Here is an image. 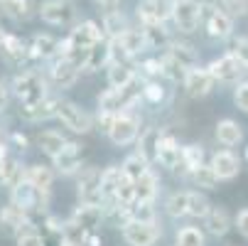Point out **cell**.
<instances>
[{
    "label": "cell",
    "instance_id": "38",
    "mask_svg": "<svg viewBox=\"0 0 248 246\" xmlns=\"http://www.w3.org/2000/svg\"><path fill=\"white\" fill-rule=\"evenodd\" d=\"M121 172H123V170H121ZM133 202H135V180H130L128 175H121V182H118L113 204H118V207H130Z\"/></svg>",
    "mask_w": 248,
    "mask_h": 246
},
{
    "label": "cell",
    "instance_id": "31",
    "mask_svg": "<svg viewBox=\"0 0 248 246\" xmlns=\"http://www.w3.org/2000/svg\"><path fill=\"white\" fill-rule=\"evenodd\" d=\"M189 195L192 190H182V192H172L165 202V212L172 219H180V217H189Z\"/></svg>",
    "mask_w": 248,
    "mask_h": 246
},
{
    "label": "cell",
    "instance_id": "24",
    "mask_svg": "<svg viewBox=\"0 0 248 246\" xmlns=\"http://www.w3.org/2000/svg\"><path fill=\"white\" fill-rule=\"evenodd\" d=\"M25 180L32 187H37L40 192L49 195L52 192V185H54V170L47 167V165H30L25 170Z\"/></svg>",
    "mask_w": 248,
    "mask_h": 246
},
{
    "label": "cell",
    "instance_id": "9",
    "mask_svg": "<svg viewBox=\"0 0 248 246\" xmlns=\"http://www.w3.org/2000/svg\"><path fill=\"white\" fill-rule=\"evenodd\" d=\"M79 199H81V204L103 207V195H101V170H98V167H86V170L79 172Z\"/></svg>",
    "mask_w": 248,
    "mask_h": 246
},
{
    "label": "cell",
    "instance_id": "39",
    "mask_svg": "<svg viewBox=\"0 0 248 246\" xmlns=\"http://www.w3.org/2000/svg\"><path fill=\"white\" fill-rule=\"evenodd\" d=\"M0 8H3V13L13 20H27L32 3L30 0H0Z\"/></svg>",
    "mask_w": 248,
    "mask_h": 246
},
{
    "label": "cell",
    "instance_id": "35",
    "mask_svg": "<svg viewBox=\"0 0 248 246\" xmlns=\"http://www.w3.org/2000/svg\"><path fill=\"white\" fill-rule=\"evenodd\" d=\"M37 143H40V148H42V153H45V155L57 158V155L62 153V148L69 143V140H66L59 131H45V133H40Z\"/></svg>",
    "mask_w": 248,
    "mask_h": 246
},
{
    "label": "cell",
    "instance_id": "10",
    "mask_svg": "<svg viewBox=\"0 0 248 246\" xmlns=\"http://www.w3.org/2000/svg\"><path fill=\"white\" fill-rule=\"evenodd\" d=\"M182 84H185V91H187L192 98H202V96L211 94L217 79L211 77L209 66H194V69H189V72L185 74Z\"/></svg>",
    "mask_w": 248,
    "mask_h": 246
},
{
    "label": "cell",
    "instance_id": "22",
    "mask_svg": "<svg viewBox=\"0 0 248 246\" xmlns=\"http://www.w3.org/2000/svg\"><path fill=\"white\" fill-rule=\"evenodd\" d=\"M103 207H93V204H79L72 214V222L77 227H81L84 231H96V227L103 219Z\"/></svg>",
    "mask_w": 248,
    "mask_h": 246
},
{
    "label": "cell",
    "instance_id": "49",
    "mask_svg": "<svg viewBox=\"0 0 248 246\" xmlns=\"http://www.w3.org/2000/svg\"><path fill=\"white\" fill-rule=\"evenodd\" d=\"M17 246H47V244L34 229H27V231H22L17 236Z\"/></svg>",
    "mask_w": 248,
    "mask_h": 246
},
{
    "label": "cell",
    "instance_id": "40",
    "mask_svg": "<svg viewBox=\"0 0 248 246\" xmlns=\"http://www.w3.org/2000/svg\"><path fill=\"white\" fill-rule=\"evenodd\" d=\"M192 180H194V185H197V187H204V190H214V187L219 185L217 172L211 170V165H209V163L199 165V167L192 172Z\"/></svg>",
    "mask_w": 248,
    "mask_h": 246
},
{
    "label": "cell",
    "instance_id": "4",
    "mask_svg": "<svg viewBox=\"0 0 248 246\" xmlns=\"http://www.w3.org/2000/svg\"><path fill=\"white\" fill-rule=\"evenodd\" d=\"M57 121H62L64 128H69L77 135H86L93 131V118L89 111H84L79 103L69 101V98H62L59 101V109H57Z\"/></svg>",
    "mask_w": 248,
    "mask_h": 246
},
{
    "label": "cell",
    "instance_id": "1",
    "mask_svg": "<svg viewBox=\"0 0 248 246\" xmlns=\"http://www.w3.org/2000/svg\"><path fill=\"white\" fill-rule=\"evenodd\" d=\"M143 79H135L133 84L123 86V89H106L101 96H98V111H106V114H123L128 109L135 106V101L143 96Z\"/></svg>",
    "mask_w": 248,
    "mask_h": 246
},
{
    "label": "cell",
    "instance_id": "5",
    "mask_svg": "<svg viewBox=\"0 0 248 246\" xmlns=\"http://www.w3.org/2000/svg\"><path fill=\"white\" fill-rule=\"evenodd\" d=\"M106 135L111 138L113 146H130L140 138V118L130 111H123L113 118V126Z\"/></svg>",
    "mask_w": 248,
    "mask_h": 246
},
{
    "label": "cell",
    "instance_id": "12",
    "mask_svg": "<svg viewBox=\"0 0 248 246\" xmlns=\"http://www.w3.org/2000/svg\"><path fill=\"white\" fill-rule=\"evenodd\" d=\"M79 72L81 69L72 62V59H66V57H57L52 62V69H49V79L57 89H72L79 79Z\"/></svg>",
    "mask_w": 248,
    "mask_h": 246
},
{
    "label": "cell",
    "instance_id": "30",
    "mask_svg": "<svg viewBox=\"0 0 248 246\" xmlns=\"http://www.w3.org/2000/svg\"><path fill=\"white\" fill-rule=\"evenodd\" d=\"M204 227L209 234H214V236H224L229 229H231V217L226 209L221 207H211V212L204 217Z\"/></svg>",
    "mask_w": 248,
    "mask_h": 246
},
{
    "label": "cell",
    "instance_id": "17",
    "mask_svg": "<svg viewBox=\"0 0 248 246\" xmlns=\"http://www.w3.org/2000/svg\"><path fill=\"white\" fill-rule=\"evenodd\" d=\"M209 165H211V170L217 172L219 180H233L238 175V170H241V160L231 150H217L214 155H211Z\"/></svg>",
    "mask_w": 248,
    "mask_h": 246
},
{
    "label": "cell",
    "instance_id": "8",
    "mask_svg": "<svg viewBox=\"0 0 248 246\" xmlns=\"http://www.w3.org/2000/svg\"><path fill=\"white\" fill-rule=\"evenodd\" d=\"M172 22L180 32H194L202 20H199V3L197 0H174L172 3Z\"/></svg>",
    "mask_w": 248,
    "mask_h": 246
},
{
    "label": "cell",
    "instance_id": "58",
    "mask_svg": "<svg viewBox=\"0 0 248 246\" xmlns=\"http://www.w3.org/2000/svg\"><path fill=\"white\" fill-rule=\"evenodd\" d=\"M246 160H248V150H246Z\"/></svg>",
    "mask_w": 248,
    "mask_h": 246
},
{
    "label": "cell",
    "instance_id": "57",
    "mask_svg": "<svg viewBox=\"0 0 248 246\" xmlns=\"http://www.w3.org/2000/svg\"><path fill=\"white\" fill-rule=\"evenodd\" d=\"M3 140H5V138H3V133H0V143H3Z\"/></svg>",
    "mask_w": 248,
    "mask_h": 246
},
{
    "label": "cell",
    "instance_id": "41",
    "mask_svg": "<svg viewBox=\"0 0 248 246\" xmlns=\"http://www.w3.org/2000/svg\"><path fill=\"white\" fill-rule=\"evenodd\" d=\"M128 212H130V219L135 222H157L155 202H133L128 207Z\"/></svg>",
    "mask_w": 248,
    "mask_h": 246
},
{
    "label": "cell",
    "instance_id": "25",
    "mask_svg": "<svg viewBox=\"0 0 248 246\" xmlns=\"http://www.w3.org/2000/svg\"><path fill=\"white\" fill-rule=\"evenodd\" d=\"M140 30H143V34H145L148 49H167L172 45L170 30L165 27V22H145Z\"/></svg>",
    "mask_w": 248,
    "mask_h": 246
},
{
    "label": "cell",
    "instance_id": "28",
    "mask_svg": "<svg viewBox=\"0 0 248 246\" xmlns=\"http://www.w3.org/2000/svg\"><path fill=\"white\" fill-rule=\"evenodd\" d=\"M121 167L118 165H108L103 172H101V195H103V207L106 204H113V197H116V190H118V182H121Z\"/></svg>",
    "mask_w": 248,
    "mask_h": 246
},
{
    "label": "cell",
    "instance_id": "52",
    "mask_svg": "<svg viewBox=\"0 0 248 246\" xmlns=\"http://www.w3.org/2000/svg\"><path fill=\"white\" fill-rule=\"evenodd\" d=\"M96 5L103 10V15L106 13H116L118 8H121V0H96Z\"/></svg>",
    "mask_w": 248,
    "mask_h": 246
},
{
    "label": "cell",
    "instance_id": "53",
    "mask_svg": "<svg viewBox=\"0 0 248 246\" xmlns=\"http://www.w3.org/2000/svg\"><path fill=\"white\" fill-rule=\"evenodd\" d=\"M5 106H8V86H5L3 79H0V114L5 111Z\"/></svg>",
    "mask_w": 248,
    "mask_h": 246
},
{
    "label": "cell",
    "instance_id": "48",
    "mask_svg": "<svg viewBox=\"0 0 248 246\" xmlns=\"http://www.w3.org/2000/svg\"><path fill=\"white\" fill-rule=\"evenodd\" d=\"M233 101H236V106L241 111L248 114V82H238L233 86Z\"/></svg>",
    "mask_w": 248,
    "mask_h": 246
},
{
    "label": "cell",
    "instance_id": "21",
    "mask_svg": "<svg viewBox=\"0 0 248 246\" xmlns=\"http://www.w3.org/2000/svg\"><path fill=\"white\" fill-rule=\"evenodd\" d=\"M108 86L111 89H123L128 84H133L138 79V72H135V64L133 62H111L108 64Z\"/></svg>",
    "mask_w": 248,
    "mask_h": 246
},
{
    "label": "cell",
    "instance_id": "19",
    "mask_svg": "<svg viewBox=\"0 0 248 246\" xmlns=\"http://www.w3.org/2000/svg\"><path fill=\"white\" fill-rule=\"evenodd\" d=\"M177 66L182 69V72L187 74L189 69H194V66H199V57H197V49L192 47V45H187V42H172L170 47H167V52H165Z\"/></svg>",
    "mask_w": 248,
    "mask_h": 246
},
{
    "label": "cell",
    "instance_id": "7",
    "mask_svg": "<svg viewBox=\"0 0 248 246\" xmlns=\"http://www.w3.org/2000/svg\"><path fill=\"white\" fill-rule=\"evenodd\" d=\"M40 17L47 25H57V27L74 25L77 5L72 3V0H45V3L40 5Z\"/></svg>",
    "mask_w": 248,
    "mask_h": 246
},
{
    "label": "cell",
    "instance_id": "37",
    "mask_svg": "<svg viewBox=\"0 0 248 246\" xmlns=\"http://www.w3.org/2000/svg\"><path fill=\"white\" fill-rule=\"evenodd\" d=\"M199 165H204V148L197 146V143L182 146V163H180V167H182L187 175H192ZM180 167H177V170H180Z\"/></svg>",
    "mask_w": 248,
    "mask_h": 246
},
{
    "label": "cell",
    "instance_id": "20",
    "mask_svg": "<svg viewBox=\"0 0 248 246\" xmlns=\"http://www.w3.org/2000/svg\"><path fill=\"white\" fill-rule=\"evenodd\" d=\"M59 54V40L52 34H34L30 42V59H57Z\"/></svg>",
    "mask_w": 248,
    "mask_h": 246
},
{
    "label": "cell",
    "instance_id": "16",
    "mask_svg": "<svg viewBox=\"0 0 248 246\" xmlns=\"http://www.w3.org/2000/svg\"><path fill=\"white\" fill-rule=\"evenodd\" d=\"M172 3L174 0H143L138 5V17L145 22H167L172 20Z\"/></svg>",
    "mask_w": 248,
    "mask_h": 246
},
{
    "label": "cell",
    "instance_id": "34",
    "mask_svg": "<svg viewBox=\"0 0 248 246\" xmlns=\"http://www.w3.org/2000/svg\"><path fill=\"white\" fill-rule=\"evenodd\" d=\"M101 30H103V34H106V40H116V37H121V34L128 30L125 15H123L121 10H116V13H106L103 20H101Z\"/></svg>",
    "mask_w": 248,
    "mask_h": 246
},
{
    "label": "cell",
    "instance_id": "43",
    "mask_svg": "<svg viewBox=\"0 0 248 246\" xmlns=\"http://www.w3.org/2000/svg\"><path fill=\"white\" fill-rule=\"evenodd\" d=\"M211 212V202L206 199V195L202 192H192L189 195V217L194 219H204Z\"/></svg>",
    "mask_w": 248,
    "mask_h": 246
},
{
    "label": "cell",
    "instance_id": "59",
    "mask_svg": "<svg viewBox=\"0 0 248 246\" xmlns=\"http://www.w3.org/2000/svg\"><path fill=\"white\" fill-rule=\"evenodd\" d=\"M174 246H177V244H174Z\"/></svg>",
    "mask_w": 248,
    "mask_h": 246
},
{
    "label": "cell",
    "instance_id": "33",
    "mask_svg": "<svg viewBox=\"0 0 248 246\" xmlns=\"http://www.w3.org/2000/svg\"><path fill=\"white\" fill-rule=\"evenodd\" d=\"M157 187H160L157 175H155L153 170H148L143 178L135 182V202H155Z\"/></svg>",
    "mask_w": 248,
    "mask_h": 246
},
{
    "label": "cell",
    "instance_id": "56",
    "mask_svg": "<svg viewBox=\"0 0 248 246\" xmlns=\"http://www.w3.org/2000/svg\"><path fill=\"white\" fill-rule=\"evenodd\" d=\"M62 246H81V244H72V241H62Z\"/></svg>",
    "mask_w": 248,
    "mask_h": 246
},
{
    "label": "cell",
    "instance_id": "47",
    "mask_svg": "<svg viewBox=\"0 0 248 246\" xmlns=\"http://www.w3.org/2000/svg\"><path fill=\"white\" fill-rule=\"evenodd\" d=\"M221 8L231 17H243L248 13V0H221Z\"/></svg>",
    "mask_w": 248,
    "mask_h": 246
},
{
    "label": "cell",
    "instance_id": "42",
    "mask_svg": "<svg viewBox=\"0 0 248 246\" xmlns=\"http://www.w3.org/2000/svg\"><path fill=\"white\" fill-rule=\"evenodd\" d=\"M177 246H206V239L202 229L197 227H182L177 231Z\"/></svg>",
    "mask_w": 248,
    "mask_h": 246
},
{
    "label": "cell",
    "instance_id": "46",
    "mask_svg": "<svg viewBox=\"0 0 248 246\" xmlns=\"http://www.w3.org/2000/svg\"><path fill=\"white\" fill-rule=\"evenodd\" d=\"M246 69H248V37H236L233 42H231V49H229Z\"/></svg>",
    "mask_w": 248,
    "mask_h": 246
},
{
    "label": "cell",
    "instance_id": "26",
    "mask_svg": "<svg viewBox=\"0 0 248 246\" xmlns=\"http://www.w3.org/2000/svg\"><path fill=\"white\" fill-rule=\"evenodd\" d=\"M111 64V45L108 40H101L98 45H93L86 52V62H84V72H98V69Z\"/></svg>",
    "mask_w": 248,
    "mask_h": 246
},
{
    "label": "cell",
    "instance_id": "29",
    "mask_svg": "<svg viewBox=\"0 0 248 246\" xmlns=\"http://www.w3.org/2000/svg\"><path fill=\"white\" fill-rule=\"evenodd\" d=\"M0 52H3L10 62H15V64L30 59V45L25 40H20L17 34H5L3 45H0Z\"/></svg>",
    "mask_w": 248,
    "mask_h": 246
},
{
    "label": "cell",
    "instance_id": "14",
    "mask_svg": "<svg viewBox=\"0 0 248 246\" xmlns=\"http://www.w3.org/2000/svg\"><path fill=\"white\" fill-rule=\"evenodd\" d=\"M59 96H47L32 106H20V116L30 123H40V121H49V118H57V109H59Z\"/></svg>",
    "mask_w": 248,
    "mask_h": 246
},
{
    "label": "cell",
    "instance_id": "18",
    "mask_svg": "<svg viewBox=\"0 0 248 246\" xmlns=\"http://www.w3.org/2000/svg\"><path fill=\"white\" fill-rule=\"evenodd\" d=\"M52 165L57 167V172L62 175H74L81 170V146L79 143H69L62 148V153L57 158H52Z\"/></svg>",
    "mask_w": 248,
    "mask_h": 246
},
{
    "label": "cell",
    "instance_id": "36",
    "mask_svg": "<svg viewBox=\"0 0 248 246\" xmlns=\"http://www.w3.org/2000/svg\"><path fill=\"white\" fill-rule=\"evenodd\" d=\"M160 135H162L160 128H148L145 133H140V138H138V150L143 153L150 163L157 160V143H160Z\"/></svg>",
    "mask_w": 248,
    "mask_h": 246
},
{
    "label": "cell",
    "instance_id": "55",
    "mask_svg": "<svg viewBox=\"0 0 248 246\" xmlns=\"http://www.w3.org/2000/svg\"><path fill=\"white\" fill-rule=\"evenodd\" d=\"M5 34H8V32H5L3 27H0V45H3V40H5Z\"/></svg>",
    "mask_w": 248,
    "mask_h": 246
},
{
    "label": "cell",
    "instance_id": "2",
    "mask_svg": "<svg viewBox=\"0 0 248 246\" xmlns=\"http://www.w3.org/2000/svg\"><path fill=\"white\" fill-rule=\"evenodd\" d=\"M13 94L17 96L20 106H32V103L47 98V96H49V89H47L45 74L32 72V69L17 74V77L13 79Z\"/></svg>",
    "mask_w": 248,
    "mask_h": 246
},
{
    "label": "cell",
    "instance_id": "51",
    "mask_svg": "<svg viewBox=\"0 0 248 246\" xmlns=\"http://www.w3.org/2000/svg\"><path fill=\"white\" fill-rule=\"evenodd\" d=\"M236 229L248 239V209H241V212H238V217H236Z\"/></svg>",
    "mask_w": 248,
    "mask_h": 246
},
{
    "label": "cell",
    "instance_id": "45",
    "mask_svg": "<svg viewBox=\"0 0 248 246\" xmlns=\"http://www.w3.org/2000/svg\"><path fill=\"white\" fill-rule=\"evenodd\" d=\"M143 98H148L150 103H160L165 98V86L160 82H145L143 84Z\"/></svg>",
    "mask_w": 248,
    "mask_h": 246
},
{
    "label": "cell",
    "instance_id": "13",
    "mask_svg": "<svg viewBox=\"0 0 248 246\" xmlns=\"http://www.w3.org/2000/svg\"><path fill=\"white\" fill-rule=\"evenodd\" d=\"M209 72L217 82H238V77L246 72V66L231 52H226L224 57H219V59H214L209 64Z\"/></svg>",
    "mask_w": 248,
    "mask_h": 246
},
{
    "label": "cell",
    "instance_id": "23",
    "mask_svg": "<svg viewBox=\"0 0 248 246\" xmlns=\"http://www.w3.org/2000/svg\"><path fill=\"white\" fill-rule=\"evenodd\" d=\"M25 180V167H22V163L15 158V155H5V158H0V182L3 185H8L10 190L15 187V185H20Z\"/></svg>",
    "mask_w": 248,
    "mask_h": 246
},
{
    "label": "cell",
    "instance_id": "50",
    "mask_svg": "<svg viewBox=\"0 0 248 246\" xmlns=\"http://www.w3.org/2000/svg\"><path fill=\"white\" fill-rule=\"evenodd\" d=\"M5 143H8V148H17V150H25V148H27V138H25L22 133H10Z\"/></svg>",
    "mask_w": 248,
    "mask_h": 246
},
{
    "label": "cell",
    "instance_id": "6",
    "mask_svg": "<svg viewBox=\"0 0 248 246\" xmlns=\"http://www.w3.org/2000/svg\"><path fill=\"white\" fill-rule=\"evenodd\" d=\"M162 229L157 222H125L123 224V239L128 246H155Z\"/></svg>",
    "mask_w": 248,
    "mask_h": 246
},
{
    "label": "cell",
    "instance_id": "54",
    "mask_svg": "<svg viewBox=\"0 0 248 246\" xmlns=\"http://www.w3.org/2000/svg\"><path fill=\"white\" fill-rule=\"evenodd\" d=\"M81 246H101V236L96 234V231H89L86 234V239H84V244Z\"/></svg>",
    "mask_w": 248,
    "mask_h": 246
},
{
    "label": "cell",
    "instance_id": "32",
    "mask_svg": "<svg viewBox=\"0 0 248 246\" xmlns=\"http://www.w3.org/2000/svg\"><path fill=\"white\" fill-rule=\"evenodd\" d=\"M121 170H123V175H128L130 180H140L143 175L150 170V160L140 153V150H135V153H130L125 160H123V165H121Z\"/></svg>",
    "mask_w": 248,
    "mask_h": 246
},
{
    "label": "cell",
    "instance_id": "15",
    "mask_svg": "<svg viewBox=\"0 0 248 246\" xmlns=\"http://www.w3.org/2000/svg\"><path fill=\"white\" fill-rule=\"evenodd\" d=\"M162 167L167 170H177L182 163V146H180V140H177L174 135L170 133H162L160 135V143H157V160Z\"/></svg>",
    "mask_w": 248,
    "mask_h": 246
},
{
    "label": "cell",
    "instance_id": "27",
    "mask_svg": "<svg viewBox=\"0 0 248 246\" xmlns=\"http://www.w3.org/2000/svg\"><path fill=\"white\" fill-rule=\"evenodd\" d=\"M214 133H217V140H219L221 146H226V148H233V146H238L241 140H243V131H241V126L233 118L219 121Z\"/></svg>",
    "mask_w": 248,
    "mask_h": 246
},
{
    "label": "cell",
    "instance_id": "44",
    "mask_svg": "<svg viewBox=\"0 0 248 246\" xmlns=\"http://www.w3.org/2000/svg\"><path fill=\"white\" fill-rule=\"evenodd\" d=\"M138 77L143 82H157L162 77V59H145V62H140Z\"/></svg>",
    "mask_w": 248,
    "mask_h": 246
},
{
    "label": "cell",
    "instance_id": "3",
    "mask_svg": "<svg viewBox=\"0 0 248 246\" xmlns=\"http://www.w3.org/2000/svg\"><path fill=\"white\" fill-rule=\"evenodd\" d=\"M199 20L206 30L209 37H217V40H226L233 34V17L219 8L217 3H209V0H202L199 3Z\"/></svg>",
    "mask_w": 248,
    "mask_h": 246
},
{
    "label": "cell",
    "instance_id": "11",
    "mask_svg": "<svg viewBox=\"0 0 248 246\" xmlns=\"http://www.w3.org/2000/svg\"><path fill=\"white\" fill-rule=\"evenodd\" d=\"M0 227H5V231L17 239L22 231L32 229V217L25 212L22 207L10 202V204H5L3 209H0Z\"/></svg>",
    "mask_w": 248,
    "mask_h": 246
}]
</instances>
